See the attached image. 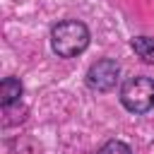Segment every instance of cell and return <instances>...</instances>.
<instances>
[{
  "mask_svg": "<svg viewBox=\"0 0 154 154\" xmlns=\"http://www.w3.org/2000/svg\"><path fill=\"white\" fill-rule=\"evenodd\" d=\"M120 101L130 113H147L154 108V79L144 75L130 77L120 89Z\"/></svg>",
  "mask_w": 154,
  "mask_h": 154,
  "instance_id": "cell-2",
  "label": "cell"
},
{
  "mask_svg": "<svg viewBox=\"0 0 154 154\" xmlns=\"http://www.w3.org/2000/svg\"><path fill=\"white\" fill-rule=\"evenodd\" d=\"M132 51L149 65H154V38L152 36H135L132 38Z\"/></svg>",
  "mask_w": 154,
  "mask_h": 154,
  "instance_id": "cell-5",
  "label": "cell"
},
{
  "mask_svg": "<svg viewBox=\"0 0 154 154\" xmlns=\"http://www.w3.org/2000/svg\"><path fill=\"white\" fill-rule=\"evenodd\" d=\"M19 96H22V82L14 79V77H5L2 84H0V101H2V106L19 103Z\"/></svg>",
  "mask_w": 154,
  "mask_h": 154,
  "instance_id": "cell-4",
  "label": "cell"
},
{
  "mask_svg": "<svg viewBox=\"0 0 154 154\" xmlns=\"http://www.w3.org/2000/svg\"><path fill=\"white\" fill-rule=\"evenodd\" d=\"M51 46L60 58H75L89 46V29L77 19L60 22L51 31Z\"/></svg>",
  "mask_w": 154,
  "mask_h": 154,
  "instance_id": "cell-1",
  "label": "cell"
},
{
  "mask_svg": "<svg viewBox=\"0 0 154 154\" xmlns=\"http://www.w3.org/2000/svg\"><path fill=\"white\" fill-rule=\"evenodd\" d=\"M118 75H120V67L116 60H96L89 70H87V84L94 89V91H111L118 82Z\"/></svg>",
  "mask_w": 154,
  "mask_h": 154,
  "instance_id": "cell-3",
  "label": "cell"
},
{
  "mask_svg": "<svg viewBox=\"0 0 154 154\" xmlns=\"http://www.w3.org/2000/svg\"><path fill=\"white\" fill-rule=\"evenodd\" d=\"M99 154H132V152H130V147H128L125 142L111 140V142H106V144L99 149Z\"/></svg>",
  "mask_w": 154,
  "mask_h": 154,
  "instance_id": "cell-6",
  "label": "cell"
}]
</instances>
